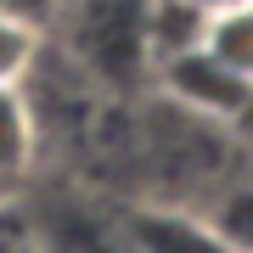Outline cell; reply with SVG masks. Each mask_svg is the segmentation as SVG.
Segmentation results:
<instances>
[{"mask_svg":"<svg viewBox=\"0 0 253 253\" xmlns=\"http://www.w3.org/2000/svg\"><path fill=\"white\" fill-rule=\"evenodd\" d=\"M124 236L129 253H236L214 219L197 208H169V203H124Z\"/></svg>","mask_w":253,"mask_h":253,"instance_id":"3","label":"cell"},{"mask_svg":"<svg viewBox=\"0 0 253 253\" xmlns=\"http://www.w3.org/2000/svg\"><path fill=\"white\" fill-rule=\"evenodd\" d=\"M208 219H214V231L225 236L236 253H253V169H242L225 191H219V203L208 208Z\"/></svg>","mask_w":253,"mask_h":253,"instance_id":"7","label":"cell"},{"mask_svg":"<svg viewBox=\"0 0 253 253\" xmlns=\"http://www.w3.org/2000/svg\"><path fill=\"white\" fill-rule=\"evenodd\" d=\"M34 253H129L124 214L84 203V197H51L23 219Z\"/></svg>","mask_w":253,"mask_h":253,"instance_id":"2","label":"cell"},{"mask_svg":"<svg viewBox=\"0 0 253 253\" xmlns=\"http://www.w3.org/2000/svg\"><path fill=\"white\" fill-rule=\"evenodd\" d=\"M146 0H84L73 23V62H84L96 79L124 84L135 68H146V28H141Z\"/></svg>","mask_w":253,"mask_h":253,"instance_id":"1","label":"cell"},{"mask_svg":"<svg viewBox=\"0 0 253 253\" xmlns=\"http://www.w3.org/2000/svg\"><path fill=\"white\" fill-rule=\"evenodd\" d=\"M203 51L214 56L231 79H242L253 90V0H236V6L208 11L203 23Z\"/></svg>","mask_w":253,"mask_h":253,"instance_id":"5","label":"cell"},{"mask_svg":"<svg viewBox=\"0 0 253 253\" xmlns=\"http://www.w3.org/2000/svg\"><path fill=\"white\" fill-rule=\"evenodd\" d=\"M40 62V28L28 17V6L0 0V84H23Z\"/></svg>","mask_w":253,"mask_h":253,"instance_id":"6","label":"cell"},{"mask_svg":"<svg viewBox=\"0 0 253 253\" xmlns=\"http://www.w3.org/2000/svg\"><path fill=\"white\" fill-rule=\"evenodd\" d=\"M197 11H219V6H236V0H191Z\"/></svg>","mask_w":253,"mask_h":253,"instance_id":"9","label":"cell"},{"mask_svg":"<svg viewBox=\"0 0 253 253\" xmlns=\"http://www.w3.org/2000/svg\"><path fill=\"white\" fill-rule=\"evenodd\" d=\"M40 158V107L23 84H0V191L28 180Z\"/></svg>","mask_w":253,"mask_h":253,"instance_id":"4","label":"cell"},{"mask_svg":"<svg viewBox=\"0 0 253 253\" xmlns=\"http://www.w3.org/2000/svg\"><path fill=\"white\" fill-rule=\"evenodd\" d=\"M236 135H242V146H248V152H253V101H248V113L236 118Z\"/></svg>","mask_w":253,"mask_h":253,"instance_id":"8","label":"cell"}]
</instances>
